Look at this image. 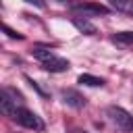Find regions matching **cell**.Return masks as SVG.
Returning <instances> with one entry per match:
<instances>
[{
  "mask_svg": "<svg viewBox=\"0 0 133 133\" xmlns=\"http://www.w3.org/2000/svg\"><path fill=\"white\" fill-rule=\"evenodd\" d=\"M15 121L19 123V125H23L25 129H33V131H44V121L35 114V112H31V110H27V108H19L17 110V114H15Z\"/></svg>",
  "mask_w": 133,
  "mask_h": 133,
  "instance_id": "6da1fadb",
  "label": "cell"
},
{
  "mask_svg": "<svg viewBox=\"0 0 133 133\" xmlns=\"http://www.w3.org/2000/svg\"><path fill=\"white\" fill-rule=\"evenodd\" d=\"M108 116H110V121H112L118 129H123V131H131V129H133V116H131L125 108H121V106H110V108H108Z\"/></svg>",
  "mask_w": 133,
  "mask_h": 133,
  "instance_id": "7a4b0ae2",
  "label": "cell"
},
{
  "mask_svg": "<svg viewBox=\"0 0 133 133\" xmlns=\"http://www.w3.org/2000/svg\"><path fill=\"white\" fill-rule=\"evenodd\" d=\"M71 12H73L75 17L87 19V17L108 15V8H106V6H102V4H91V2H87V4H77V6H73V8H71Z\"/></svg>",
  "mask_w": 133,
  "mask_h": 133,
  "instance_id": "3957f363",
  "label": "cell"
},
{
  "mask_svg": "<svg viewBox=\"0 0 133 133\" xmlns=\"http://www.w3.org/2000/svg\"><path fill=\"white\" fill-rule=\"evenodd\" d=\"M0 108H2V112L6 114V116H10V118H15V114H17V102L6 94V89H2V94H0Z\"/></svg>",
  "mask_w": 133,
  "mask_h": 133,
  "instance_id": "277c9868",
  "label": "cell"
},
{
  "mask_svg": "<svg viewBox=\"0 0 133 133\" xmlns=\"http://www.w3.org/2000/svg\"><path fill=\"white\" fill-rule=\"evenodd\" d=\"M42 66H44L46 71H50V73H62V71L69 69V60L58 58V56H52V58H48L46 62H42Z\"/></svg>",
  "mask_w": 133,
  "mask_h": 133,
  "instance_id": "5b68a950",
  "label": "cell"
},
{
  "mask_svg": "<svg viewBox=\"0 0 133 133\" xmlns=\"http://www.w3.org/2000/svg\"><path fill=\"white\" fill-rule=\"evenodd\" d=\"M62 100H64L69 106H73V108H83V106H85V98H83L79 91H75V89H64V91H62Z\"/></svg>",
  "mask_w": 133,
  "mask_h": 133,
  "instance_id": "8992f818",
  "label": "cell"
},
{
  "mask_svg": "<svg viewBox=\"0 0 133 133\" xmlns=\"http://www.w3.org/2000/svg\"><path fill=\"white\" fill-rule=\"evenodd\" d=\"M73 25H75L81 33H85V35H94V33H96V25H94V23H89L87 19L75 17V19H73Z\"/></svg>",
  "mask_w": 133,
  "mask_h": 133,
  "instance_id": "52a82bcc",
  "label": "cell"
},
{
  "mask_svg": "<svg viewBox=\"0 0 133 133\" xmlns=\"http://www.w3.org/2000/svg\"><path fill=\"white\" fill-rule=\"evenodd\" d=\"M110 4L121 10V12H127V15H133V0H110Z\"/></svg>",
  "mask_w": 133,
  "mask_h": 133,
  "instance_id": "ba28073f",
  "label": "cell"
},
{
  "mask_svg": "<svg viewBox=\"0 0 133 133\" xmlns=\"http://www.w3.org/2000/svg\"><path fill=\"white\" fill-rule=\"evenodd\" d=\"M31 52H33V56H35L37 60H42V62H46L48 58H52V56H54V52H52L50 48H42V46H37V48H33Z\"/></svg>",
  "mask_w": 133,
  "mask_h": 133,
  "instance_id": "9c48e42d",
  "label": "cell"
},
{
  "mask_svg": "<svg viewBox=\"0 0 133 133\" xmlns=\"http://www.w3.org/2000/svg\"><path fill=\"white\" fill-rule=\"evenodd\" d=\"M79 83H85V85H91V87H100V85H104V81H102L100 77H94V75H87V73L79 75Z\"/></svg>",
  "mask_w": 133,
  "mask_h": 133,
  "instance_id": "30bf717a",
  "label": "cell"
},
{
  "mask_svg": "<svg viewBox=\"0 0 133 133\" xmlns=\"http://www.w3.org/2000/svg\"><path fill=\"white\" fill-rule=\"evenodd\" d=\"M112 39L114 42H121V44H133V31H121Z\"/></svg>",
  "mask_w": 133,
  "mask_h": 133,
  "instance_id": "8fae6325",
  "label": "cell"
},
{
  "mask_svg": "<svg viewBox=\"0 0 133 133\" xmlns=\"http://www.w3.org/2000/svg\"><path fill=\"white\" fill-rule=\"evenodd\" d=\"M4 89H6V94H8V96H10V98H12L17 104H21V102H23V96H21V91H17V89H12V87H4Z\"/></svg>",
  "mask_w": 133,
  "mask_h": 133,
  "instance_id": "7c38bea8",
  "label": "cell"
},
{
  "mask_svg": "<svg viewBox=\"0 0 133 133\" xmlns=\"http://www.w3.org/2000/svg\"><path fill=\"white\" fill-rule=\"evenodd\" d=\"M2 29H4L6 33H8V37H15V39H23V35H21V33H17V31H12V29H10L8 25H4Z\"/></svg>",
  "mask_w": 133,
  "mask_h": 133,
  "instance_id": "4fadbf2b",
  "label": "cell"
},
{
  "mask_svg": "<svg viewBox=\"0 0 133 133\" xmlns=\"http://www.w3.org/2000/svg\"><path fill=\"white\" fill-rule=\"evenodd\" d=\"M27 81H29V85H31V87H33V89H35V91H39V94H42V96H46V91H44V89H42V87H39V85H37V83H35V81H33V79H31V77H27Z\"/></svg>",
  "mask_w": 133,
  "mask_h": 133,
  "instance_id": "5bb4252c",
  "label": "cell"
},
{
  "mask_svg": "<svg viewBox=\"0 0 133 133\" xmlns=\"http://www.w3.org/2000/svg\"><path fill=\"white\" fill-rule=\"evenodd\" d=\"M25 2H29V4H35V6H39V8H44V6H46V2H44V0H25Z\"/></svg>",
  "mask_w": 133,
  "mask_h": 133,
  "instance_id": "9a60e30c",
  "label": "cell"
},
{
  "mask_svg": "<svg viewBox=\"0 0 133 133\" xmlns=\"http://www.w3.org/2000/svg\"><path fill=\"white\" fill-rule=\"evenodd\" d=\"M60 2H64V0H60Z\"/></svg>",
  "mask_w": 133,
  "mask_h": 133,
  "instance_id": "2e32d148",
  "label": "cell"
}]
</instances>
